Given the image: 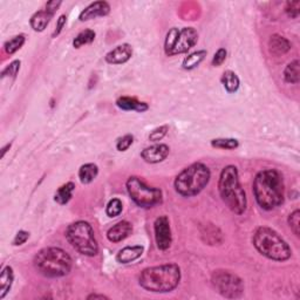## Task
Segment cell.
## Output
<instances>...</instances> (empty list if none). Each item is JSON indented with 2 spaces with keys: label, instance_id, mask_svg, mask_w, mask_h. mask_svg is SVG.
Instances as JSON below:
<instances>
[{
  "label": "cell",
  "instance_id": "obj_18",
  "mask_svg": "<svg viewBox=\"0 0 300 300\" xmlns=\"http://www.w3.org/2000/svg\"><path fill=\"white\" fill-rule=\"evenodd\" d=\"M53 15L54 14L52 13V12L46 9L37 12V13H34L33 17L31 18V27L35 32L45 31L47 25H49L51 21V19L53 18Z\"/></svg>",
  "mask_w": 300,
  "mask_h": 300
},
{
  "label": "cell",
  "instance_id": "obj_31",
  "mask_svg": "<svg viewBox=\"0 0 300 300\" xmlns=\"http://www.w3.org/2000/svg\"><path fill=\"white\" fill-rule=\"evenodd\" d=\"M289 225L291 227V230L293 231V234L299 237L300 236V211L297 209L294 210L289 216Z\"/></svg>",
  "mask_w": 300,
  "mask_h": 300
},
{
  "label": "cell",
  "instance_id": "obj_27",
  "mask_svg": "<svg viewBox=\"0 0 300 300\" xmlns=\"http://www.w3.org/2000/svg\"><path fill=\"white\" fill-rule=\"evenodd\" d=\"M25 43V35L20 34V35H15L12 39H10L9 41L5 42L4 45V50L7 54H14L15 52L19 51Z\"/></svg>",
  "mask_w": 300,
  "mask_h": 300
},
{
  "label": "cell",
  "instance_id": "obj_15",
  "mask_svg": "<svg viewBox=\"0 0 300 300\" xmlns=\"http://www.w3.org/2000/svg\"><path fill=\"white\" fill-rule=\"evenodd\" d=\"M131 233H133V225H131V223L128 221H121L108 230L107 238L113 243H119L122 242L127 237H129Z\"/></svg>",
  "mask_w": 300,
  "mask_h": 300
},
{
  "label": "cell",
  "instance_id": "obj_26",
  "mask_svg": "<svg viewBox=\"0 0 300 300\" xmlns=\"http://www.w3.org/2000/svg\"><path fill=\"white\" fill-rule=\"evenodd\" d=\"M95 32L91 30H85L77 35V38L73 40V46L75 49H80V47L91 43L95 39Z\"/></svg>",
  "mask_w": 300,
  "mask_h": 300
},
{
  "label": "cell",
  "instance_id": "obj_39",
  "mask_svg": "<svg viewBox=\"0 0 300 300\" xmlns=\"http://www.w3.org/2000/svg\"><path fill=\"white\" fill-rule=\"evenodd\" d=\"M60 5H61V2H57V0H53V2H49L46 4V10H49L52 13L55 14V12L59 10Z\"/></svg>",
  "mask_w": 300,
  "mask_h": 300
},
{
  "label": "cell",
  "instance_id": "obj_5",
  "mask_svg": "<svg viewBox=\"0 0 300 300\" xmlns=\"http://www.w3.org/2000/svg\"><path fill=\"white\" fill-rule=\"evenodd\" d=\"M34 266L45 277L59 278L70 273L72 258L60 247H45L34 257Z\"/></svg>",
  "mask_w": 300,
  "mask_h": 300
},
{
  "label": "cell",
  "instance_id": "obj_19",
  "mask_svg": "<svg viewBox=\"0 0 300 300\" xmlns=\"http://www.w3.org/2000/svg\"><path fill=\"white\" fill-rule=\"evenodd\" d=\"M117 106L122 110H135L139 111V113H143V111L148 110V108H149L146 102H141L137 99L129 97H122L118 99Z\"/></svg>",
  "mask_w": 300,
  "mask_h": 300
},
{
  "label": "cell",
  "instance_id": "obj_1",
  "mask_svg": "<svg viewBox=\"0 0 300 300\" xmlns=\"http://www.w3.org/2000/svg\"><path fill=\"white\" fill-rule=\"evenodd\" d=\"M284 182L277 170L265 169L256 175L253 195L258 205L264 210H273L284 202Z\"/></svg>",
  "mask_w": 300,
  "mask_h": 300
},
{
  "label": "cell",
  "instance_id": "obj_41",
  "mask_svg": "<svg viewBox=\"0 0 300 300\" xmlns=\"http://www.w3.org/2000/svg\"><path fill=\"white\" fill-rule=\"evenodd\" d=\"M11 147V143H9V145H7L5 148H4L3 149V154H2V156L4 157V156H5V154H6V151H7V149H9V148Z\"/></svg>",
  "mask_w": 300,
  "mask_h": 300
},
{
  "label": "cell",
  "instance_id": "obj_16",
  "mask_svg": "<svg viewBox=\"0 0 300 300\" xmlns=\"http://www.w3.org/2000/svg\"><path fill=\"white\" fill-rule=\"evenodd\" d=\"M269 50L273 55H284L291 50V42L282 35L273 34L269 40Z\"/></svg>",
  "mask_w": 300,
  "mask_h": 300
},
{
  "label": "cell",
  "instance_id": "obj_24",
  "mask_svg": "<svg viewBox=\"0 0 300 300\" xmlns=\"http://www.w3.org/2000/svg\"><path fill=\"white\" fill-rule=\"evenodd\" d=\"M222 83L229 93H235L239 88V79L233 71L224 72L222 75Z\"/></svg>",
  "mask_w": 300,
  "mask_h": 300
},
{
  "label": "cell",
  "instance_id": "obj_22",
  "mask_svg": "<svg viewBox=\"0 0 300 300\" xmlns=\"http://www.w3.org/2000/svg\"><path fill=\"white\" fill-rule=\"evenodd\" d=\"M74 189H75L74 183L68 182L66 184H63V186L60 187L57 190V193H55L54 201L59 204H61V205L68 203L71 201L72 196H73Z\"/></svg>",
  "mask_w": 300,
  "mask_h": 300
},
{
  "label": "cell",
  "instance_id": "obj_17",
  "mask_svg": "<svg viewBox=\"0 0 300 300\" xmlns=\"http://www.w3.org/2000/svg\"><path fill=\"white\" fill-rule=\"evenodd\" d=\"M143 246L135 245V246H126L122 250L119 251L117 256V261L121 264H128L139 259L143 255Z\"/></svg>",
  "mask_w": 300,
  "mask_h": 300
},
{
  "label": "cell",
  "instance_id": "obj_8",
  "mask_svg": "<svg viewBox=\"0 0 300 300\" xmlns=\"http://www.w3.org/2000/svg\"><path fill=\"white\" fill-rule=\"evenodd\" d=\"M127 190L130 198L141 207L149 209L162 203V191L158 188L148 186L143 179L136 176H131L127 181Z\"/></svg>",
  "mask_w": 300,
  "mask_h": 300
},
{
  "label": "cell",
  "instance_id": "obj_13",
  "mask_svg": "<svg viewBox=\"0 0 300 300\" xmlns=\"http://www.w3.org/2000/svg\"><path fill=\"white\" fill-rule=\"evenodd\" d=\"M110 6L107 2H95L87 6L80 14V21H88V20L95 19L98 17H105L109 14Z\"/></svg>",
  "mask_w": 300,
  "mask_h": 300
},
{
  "label": "cell",
  "instance_id": "obj_21",
  "mask_svg": "<svg viewBox=\"0 0 300 300\" xmlns=\"http://www.w3.org/2000/svg\"><path fill=\"white\" fill-rule=\"evenodd\" d=\"M99 174V168L94 163H87L83 165L79 170V178L82 184H89L97 178Z\"/></svg>",
  "mask_w": 300,
  "mask_h": 300
},
{
  "label": "cell",
  "instance_id": "obj_32",
  "mask_svg": "<svg viewBox=\"0 0 300 300\" xmlns=\"http://www.w3.org/2000/svg\"><path fill=\"white\" fill-rule=\"evenodd\" d=\"M20 62L19 60H15V61H13V62H11L9 66H7L5 70L3 71V73H2V78L3 79H5L6 77H11V78H13V79H15V77H17L18 75V72H19V70H20Z\"/></svg>",
  "mask_w": 300,
  "mask_h": 300
},
{
  "label": "cell",
  "instance_id": "obj_36",
  "mask_svg": "<svg viewBox=\"0 0 300 300\" xmlns=\"http://www.w3.org/2000/svg\"><path fill=\"white\" fill-rule=\"evenodd\" d=\"M226 50L224 49H219L217 52H216V54L214 55V59H213V65L215 67H219L222 65V63L225 61L226 59Z\"/></svg>",
  "mask_w": 300,
  "mask_h": 300
},
{
  "label": "cell",
  "instance_id": "obj_40",
  "mask_svg": "<svg viewBox=\"0 0 300 300\" xmlns=\"http://www.w3.org/2000/svg\"><path fill=\"white\" fill-rule=\"evenodd\" d=\"M87 299L88 300L89 299H108V297H106V295H103V294H90V295H88Z\"/></svg>",
  "mask_w": 300,
  "mask_h": 300
},
{
  "label": "cell",
  "instance_id": "obj_6",
  "mask_svg": "<svg viewBox=\"0 0 300 300\" xmlns=\"http://www.w3.org/2000/svg\"><path fill=\"white\" fill-rule=\"evenodd\" d=\"M211 174L203 163H194L182 170L175 179V189L184 197L198 195L207 186Z\"/></svg>",
  "mask_w": 300,
  "mask_h": 300
},
{
  "label": "cell",
  "instance_id": "obj_35",
  "mask_svg": "<svg viewBox=\"0 0 300 300\" xmlns=\"http://www.w3.org/2000/svg\"><path fill=\"white\" fill-rule=\"evenodd\" d=\"M168 126H162V127H158L151 131L150 135H149V140L153 142H157V141H161V140L165 137L168 133Z\"/></svg>",
  "mask_w": 300,
  "mask_h": 300
},
{
  "label": "cell",
  "instance_id": "obj_34",
  "mask_svg": "<svg viewBox=\"0 0 300 300\" xmlns=\"http://www.w3.org/2000/svg\"><path fill=\"white\" fill-rule=\"evenodd\" d=\"M134 142V136L130 135V134H127L125 136H122V137H120L118 140V143H117V148L119 151H126L129 149V147L133 145Z\"/></svg>",
  "mask_w": 300,
  "mask_h": 300
},
{
  "label": "cell",
  "instance_id": "obj_11",
  "mask_svg": "<svg viewBox=\"0 0 300 300\" xmlns=\"http://www.w3.org/2000/svg\"><path fill=\"white\" fill-rule=\"evenodd\" d=\"M198 40V33L196 32L193 27H184L183 30L179 31L177 35V39H176V42L173 47V51H171L170 57L177 54H183L187 53L188 51L196 45Z\"/></svg>",
  "mask_w": 300,
  "mask_h": 300
},
{
  "label": "cell",
  "instance_id": "obj_37",
  "mask_svg": "<svg viewBox=\"0 0 300 300\" xmlns=\"http://www.w3.org/2000/svg\"><path fill=\"white\" fill-rule=\"evenodd\" d=\"M29 237H30V233H27V231H24V230H20L19 233L15 235V237L13 239V245H15V246L22 245L24 243L27 242Z\"/></svg>",
  "mask_w": 300,
  "mask_h": 300
},
{
  "label": "cell",
  "instance_id": "obj_7",
  "mask_svg": "<svg viewBox=\"0 0 300 300\" xmlns=\"http://www.w3.org/2000/svg\"><path fill=\"white\" fill-rule=\"evenodd\" d=\"M66 238L71 245L81 255L89 256V257L98 255V242L95 239L93 227L89 223L85 221L72 223L66 230Z\"/></svg>",
  "mask_w": 300,
  "mask_h": 300
},
{
  "label": "cell",
  "instance_id": "obj_23",
  "mask_svg": "<svg viewBox=\"0 0 300 300\" xmlns=\"http://www.w3.org/2000/svg\"><path fill=\"white\" fill-rule=\"evenodd\" d=\"M284 79L287 83H292V85H297L300 81V70H299V61L294 60V61L290 62L286 66L285 71H284Z\"/></svg>",
  "mask_w": 300,
  "mask_h": 300
},
{
  "label": "cell",
  "instance_id": "obj_25",
  "mask_svg": "<svg viewBox=\"0 0 300 300\" xmlns=\"http://www.w3.org/2000/svg\"><path fill=\"white\" fill-rule=\"evenodd\" d=\"M205 57H206V51L194 52V53L189 54L186 59L183 60L182 66H183L184 70L191 71V70H194V68L197 67Z\"/></svg>",
  "mask_w": 300,
  "mask_h": 300
},
{
  "label": "cell",
  "instance_id": "obj_14",
  "mask_svg": "<svg viewBox=\"0 0 300 300\" xmlns=\"http://www.w3.org/2000/svg\"><path fill=\"white\" fill-rule=\"evenodd\" d=\"M133 55V49L129 43H122L106 55V61L111 65H122L127 62Z\"/></svg>",
  "mask_w": 300,
  "mask_h": 300
},
{
  "label": "cell",
  "instance_id": "obj_38",
  "mask_svg": "<svg viewBox=\"0 0 300 300\" xmlns=\"http://www.w3.org/2000/svg\"><path fill=\"white\" fill-rule=\"evenodd\" d=\"M66 21H67V17H66V15H61V17H60L58 19V21H57V29H55V31H54L53 37H57V35H59L60 33H61L62 29L66 25Z\"/></svg>",
  "mask_w": 300,
  "mask_h": 300
},
{
  "label": "cell",
  "instance_id": "obj_9",
  "mask_svg": "<svg viewBox=\"0 0 300 300\" xmlns=\"http://www.w3.org/2000/svg\"><path fill=\"white\" fill-rule=\"evenodd\" d=\"M211 282L217 292L224 298L236 299L244 293V283L237 274L226 270H216L211 275Z\"/></svg>",
  "mask_w": 300,
  "mask_h": 300
},
{
  "label": "cell",
  "instance_id": "obj_12",
  "mask_svg": "<svg viewBox=\"0 0 300 300\" xmlns=\"http://www.w3.org/2000/svg\"><path fill=\"white\" fill-rule=\"evenodd\" d=\"M169 153L170 149L167 145H154L143 149L141 153V157L145 159L147 163L156 165V163L165 161Z\"/></svg>",
  "mask_w": 300,
  "mask_h": 300
},
{
  "label": "cell",
  "instance_id": "obj_28",
  "mask_svg": "<svg viewBox=\"0 0 300 300\" xmlns=\"http://www.w3.org/2000/svg\"><path fill=\"white\" fill-rule=\"evenodd\" d=\"M211 146L219 149H236L239 146L237 140L235 139H216L211 141Z\"/></svg>",
  "mask_w": 300,
  "mask_h": 300
},
{
  "label": "cell",
  "instance_id": "obj_4",
  "mask_svg": "<svg viewBox=\"0 0 300 300\" xmlns=\"http://www.w3.org/2000/svg\"><path fill=\"white\" fill-rule=\"evenodd\" d=\"M252 242L259 253L272 261L285 262L292 255L289 244L270 227L259 226L255 231Z\"/></svg>",
  "mask_w": 300,
  "mask_h": 300
},
{
  "label": "cell",
  "instance_id": "obj_20",
  "mask_svg": "<svg viewBox=\"0 0 300 300\" xmlns=\"http://www.w3.org/2000/svg\"><path fill=\"white\" fill-rule=\"evenodd\" d=\"M14 274L13 270L11 266H5L2 270V275H0V299H4L6 294L11 290L12 283H13Z\"/></svg>",
  "mask_w": 300,
  "mask_h": 300
},
{
  "label": "cell",
  "instance_id": "obj_30",
  "mask_svg": "<svg viewBox=\"0 0 300 300\" xmlns=\"http://www.w3.org/2000/svg\"><path fill=\"white\" fill-rule=\"evenodd\" d=\"M178 33H179V30L176 29V27H174V29H171L169 32H168L166 41H165V51L168 57H170V53L171 51H173V47L176 42V39H177Z\"/></svg>",
  "mask_w": 300,
  "mask_h": 300
},
{
  "label": "cell",
  "instance_id": "obj_29",
  "mask_svg": "<svg viewBox=\"0 0 300 300\" xmlns=\"http://www.w3.org/2000/svg\"><path fill=\"white\" fill-rule=\"evenodd\" d=\"M122 209H123L122 202L120 201L119 198H113L110 199L109 203L107 204L106 213L108 215V217L114 218V217H118V216L122 213Z\"/></svg>",
  "mask_w": 300,
  "mask_h": 300
},
{
  "label": "cell",
  "instance_id": "obj_10",
  "mask_svg": "<svg viewBox=\"0 0 300 300\" xmlns=\"http://www.w3.org/2000/svg\"><path fill=\"white\" fill-rule=\"evenodd\" d=\"M155 241L159 250L166 251L170 247L173 238H171L170 223L167 216H159L154 223Z\"/></svg>",
  "mask_w": 300,
  "mask_h": 300
},
{
  "label": "cell",
  "instance_id": "obj_33",
  "mask_svg": "<svg viewBox=\"0 0 300 300\" xmlns=\"http://www.w3.org/2000/svg\"><path fill=\"white\" fill-rule=\"evenodd\" d=\"M285 12L292 19L298 18L300 13V2H298V0H295V2H287L285 6Z\"/></svg>",
  "mask_w": 300,
  "mask_h": 300
},
{
  "label": "cell",
  "instance_id": "obj_2",
  "mask_svg": "<svg viewBox=\"0 0 300 300\" xmlns=\"http://www.w3.org/2000/svg\"><path fill=\"white\" fill-rule=\"evenodd\" d=\"M181 281V269L177 264H163L145 269L139 277L141 287L155 293L174 291Z\"/></svg>",
  "mask_w": 300,
  "mask_h": 300
},
{
  "label": "cell",
  "instance_id": "obj_3",
  "mask_svg": "<svg viewBox=\"0 0 300 300\" xmlns=\"http://www.w3.org/2000/svg\"><path fill=\"white\" fill-rule=\"evenodd\" d=\"M218 191L222 201L226 206L237 215L244 214L246 210V195L241 182H239L238 170L235 166L224 168L219 176Z\"/></svg>",
  "mask_w": 300,
  "mask_h": 300
}]
</instances>
